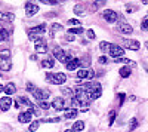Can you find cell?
<instances>
[{
	"label": "cell",
	"instance_id": "obj_1",
	"mask_svg": "<svg viewBox=\"0 0 148 132\" xmlns=\"http://www.w3.org/2000/svg\"><path fill=\"white\" fill-rule=\"evenodd\" d=\"M84 88V91L88 92L90 95V100H98L101 97V94H102V88L99 83H96V82H92V83H86V85H82Z\"/></svg>",
	"mask_w": 148,
	"mask_h": 132
},
{
	"label": "cell",
	"instance_id": "obj_2",
	"mask_svg": "<svg viewBox=\"0 0 148 132\" xmlns=\"http://www.w3.org/2000/svg\"><path fill=\"white\" fill-rule=\"evenodd\" d=\"M53 56L58 59V61H61L62 64H65V65L74 59L71 55H67V54L64 52V49H61L59 46H55V47H53Z\"/></svg>",
	"mask_w": 148,
	"mask_h": 132
},
{
	"label": "cell",
	"instance_id": "obj_3",
	"mask_svg": "<svg viewBox=\"0 0 148 132\" xmlns=\"http://www.w3.org/2000/svg\"><path fill=\"white\" fill-rule=\"evenodd\" d=\"M46 80L51 82V83H55V85H62V83H65V80H67V76H65V73H55V74L47 73Z\"/></svg>",
	"mask_w": 148,
	"mask_h": 132
},
{
	"label": "cell",
	"instance_id": "obj_4",
	"mask_svg": "<svg viewBox=\"0 0 148 132\" xmlns=\"http://www.w3.org/2000/svg\"><path fill=\"white\" fill-rule=\"evenodd\" d=\"M46 31V25L45 24H42V25H37V27H33L28 30V36H30V40H37L39 39V36H42L43 33Z\"/></svg>",
	"mask_w": 148,
	"mask_h": 132
},
{
	"label": "cell",
	"instance_id": "obj_5",
	"mask_svg": "<svg viewBox=\"0 0 148 132\" xmlns=\"http://www.w3.org/2000/svg\"><path fill=\"white\" fill-rule=\"evenodd\" d=\"M102 18H104L107 22L113 24V22H116V21H117L119 15H117V12H114V10H111V9H105V10L102 12Z\"/></svg>",
	"mask_w": 148,
	"mask_h": 132
},
{
	"label": "cell",
	"instance_id": "obj_6",
	"mask_svg": "<svg viewBox=\"0 0 148 132\" xmlns=\"http://www.w3.org/2000/svg\"><path fill=\"white\" fill-rule=\"evenodd\" d=\"M95 77V73L93 70L90 68H79L77 70V79H93Z\"/></svg>",
	"mask_w": 148,
	"mask_h": 132
},
{
	"label": "cell",
	"instance_id": "obj_7",
	"mask_svg": "<svg viewBox=\"0 0 148 132\" xmlns=\"http://www.w3.org/2000/svg\"><path fill=\"white\" fill-rule=\"evenodd\" d=\"M123 45H125V47L129 51H138L141 47V43L138 40H133V39H125L123 40Z\"/></svg>",
	"mask_w": 148,
	"mask_h": 132
},
{
	"label": "cell",
	"instance_id": "obj_8",
	"mask_svg": "<svg viewBox=\"0 0 148 132\" xmlns=\"http://www.w3.org/2000/svg\"><path fill=\"white\" fill-rule=\"evenodd\" d=\"M113 58H121L123 55H125V49H123L121 46H119V45H113L111 46V49H110V52H108Z\"/></svg>",
	"mask_w": 148,
	"mask_h": 132
},
{
	"label": "cell",
	"instance_id": "obj_9",
	"mask_svg": "<svg viewBox=\"0 0 148 132\" xmlns=\"http://www.w3.org/2000/svg\"><path fill=\"white\" fill-rule=\"evenodd\" d=\"M31 94H33V97H34L36 100H39V101H45V100L49 97V91H46V89H39V88H36Z\"/></svg>",
	"mask_w": 148,
	"mask_h": 132
},
{
	"label": "cell",
	"instance_id": "obj_10",
	"mask_svg": "<svg viewBox=\"0 0 148 132\" xmlns=\"http://www.w3.org/2000/svg\"><path fill=\"white\" fill-rule=\"evenodd\" d=\"M52 107H53L55 110H58V111L65 110V100H64L62 97H56V98H53V101H52Z\"/></svg>",
	"mask_w": 148,
	"mask_h": 132
},
{
	"label": "cell",
	"instance_id": "obj_11",
	"mask_svg": "<svg viewBox=\"0 0 148 132\" xmlns=\"http://www.w3.org/2000/svg\"><path fill=\"white\" fill-rule=\"evenodd\" d=\"M10 68H12L10 58H9V56L0 55V70H2V71H9Z\"/></svg>",
	"mask_w": 148,
	"mask_h": 132
},
{
	"label": "cell",
	"instance_id": "obj_12",
	"mask_svg": "<svg viewBox=\"0 0 148 132\" xmlns=\"http://www.w3.org/2000/svg\"><path fill=\"white\" fill-rule=\"evenodd\" d=\"M34 49H36L37 54H46V52H47V46H46L45 40H43V39H37V40H36Z\"/></svg>",
	"mask_w": 148,
	"mask_h": 132
},
{
	"label": "cell",
	"instance_id": "obj_13",
	"mask_svg": "<svg viewBox=\"0 0 148 132\" xmlns=\"http://www.w3.org/2000/svg\"><path fill=\"white\" fill-rule=\"evenodd\" d=\"M12 105V98L10 97H3L0 100V110L2 111H8Z\"/></svg>",
	"mask_w": 148,
	"mask_h": 132
},
{
	"label": "cell",
	"instance_id": "obj_14",
	"mask_svg": "<svg viewBox=\"0 0 148 132\" xmlns=\"http://www.w3.org/2000/svg\"><path fill=\"white\" fill-rule=\"evenodd\" d=\"M37 12H39V6L37 5H34V3H27L25 5V14H27V16H33V15H36Z\"/></svg>",
	"mask_w": 148,
	"mask_h": 132
},
{
	"label": "cell",
	"instance_id": "obj_15",
	"mask_svg": "<svg viewBox=\"0 0 148 132\" xmlns=\"http://www.w3.org/2000/svg\"><path fill=\"white\" fill-rule=\"evenodd\" d=\"M31 117H33V111H24V113H19V116H18V120L21 122V123H28L30 120H31Z\"/></svg>",
	"mask_w": 148,
	"mask_h": 132
},
{
	"label": "cell",
	"instance_id": "obj_16",
	"mask_svg": "<svg viewBox=\"0 0 148 132\" xmlns=\"http://www.w3.org/2000/svg\"><path fill=\"white\" fill-rule=\"evenodd\" d=\"M119 30H120L123 34H132V33H133V28L129 25L127 22H120V24H119Z\"/></svg>",
	"mask_w": 148,
	"mask_h": 132
},
{
	"label": "cell",
	"instance_id": "obj_17",
	"mask_svg": "<svg viewBox=\"0 0 148 132\" xmlns=\"http://www.w3.org/2000/svg\"><path fill=\"white\" fill-rule=\"evenodd\" d=\"M16 92V86H15V83H12V82H9V83H6L5 85V94L8 95H14Z\"/></svg>",
	"mask_w": 148,
	"mask_h": 132
},
{
	"label": "cell",
	"instance_id": "obj_18",
	"mask_svg": "<svg viewBox=\"0 0 148 132\" xmlns=\"http://www.w3.org/2000/svg\"><path fill=\"white\" fill-rule=\"evenodd\" d=\"M80 65H82V61H80V59H77V58H74L71 63H68V64H67V70H70V71L77 70Z\"/></svg>",
	"mask_w": 148,
	"mask_h": 132
},
{
	"label": "cell",
	"instance_id": "obj_19",
	"mask_svg": "<svg viewBox=\"0 0 148 132\" xmlns=\"http://www.w3.org/2000/svg\"><path fill=\"white\" fill-rule=\"evenodd\" d=\"M15 19L14 14H5V12H0V21H5V22H12Z\"/></svg>",
	"mask_w": 148,
	"mask_h": 132
},
{
	"label": "cell",
	"instance_id": "obj_20",
	"mask_svg": "<svg viewBox=\"0 0 148 132\" xmlns=\"http://www.w3.org/2000/svg\"><path fill=\"white\" fill-rule=\"evenodd\" d=\"M61 94H62L64 97H67V98H71V100L76 97V95H74V92H73L70 88H65V86H61Z\"/></svg>",
	"mask_w": 148,
	"mask_h": 132
},
{
	"label": "cell",
	"instance_id": "obj_21",
	"mask_svg": "<svg viewBox=\"0 0 148 132\" xmlns=\"http://www.w3.org/2000/svg\"><path fill=\"white\" fill-rule=\"evenodd\" d=\"M8 37H9V33H8V30L0 24V42H5V40H8Z\"/></svg>",
	"mask_w": 148,
	"mask_h": 132
},
{
	"label": "cell",
	"instance_id": "obj_22",
	"mask_svg": "<svg viewBox=\"0 0 148 132\" xmlns=\"http://www.w3.org/2000/svg\"><path fill=\"white\" fill-rule=\"evenodd\" d=\"M83 129H84V123L82 120H77V122L73 123V131L74 132H82Z\"/></svg>",
	"mask_w": 148,
	"mask_h": 132
},
{
	"label": "cell",
	"instance_id": "obj_23",
	"mask_svg": "<svg viewBox=\"0 0 148 132\" xmlns=\"http://www.w3.org/2000/svg\"><path fill=\"white\" fill-rule=\"evenodd\" d=\"M111 43H108V42H101L99 43V49H101V52H110V49H111Z\"/></svg>",
	"mask_w": 148,
	"mask_h": 132
},
{
	"label": "cell",
	"instance_id": "obj_24",
	"mask_svg": "<svg viewBox=\"0 0 148 132\" xmlns=\"http://www.w3.org/2000/svg\"><path fill=\"white\" fill-rule=\"evenodd\" d=\"M53 59H51V58H47V59H43L42 61V67L43 68H52L53 67Z\"/></svg>",
	"mask_w": 148,
	"mask_h": 132
},
{
	"label": "cell",
	"instance_id": "obj_25",
	"mask_svg": "<svg viewBox=\"0 0 148 132\" xmlns=\"http://www.w3.org/2000/svg\"><path fill=\"white\" fill-rule=\"evenodd\" d=\"M40 120H34V122H31L30 123V128H28V132H36L37 129H39V126H40Z\"/></svg>",
	"mask_w": 148,
	"mask_h": 132
},
{
	"label": "cell",
	"instance_id": "obj_26",
	"mask_svg": "<svg viewBox=\"0 0 148 132\" xmlns=\"http://www.w3.org/2000/svg\"><path fill=\"white\" fill-rule=\"evenodd\" d=\"M119 73H120L121 77H129V76H130V68H129V67H121V68L119 70Z\"/></svg>",
	"mask_w": 148,
	"mask_h": 132
},
{
	"label": "cell",
	"instance_id": "obj_27",
	"mask_svg": "<svg viewBox=\"0 0 148 132\" xmlns=\"http://www.w3.org/2000/svg\"><path fill=\"white\" fill-rule=\"evenodd\" d=\"M64 117H65V119H74V117H77V110H74V109H70L68 111H65Z\"/></svg>",
	"mask_w": 148,
	"mask_h": 132
},
{
	"label": "cell",
	"instance_id": "obj_28",
	"mask_svg": "<svg viewBox=\"0 0 148 132\" xmlns=\"http://www.w3.org/2000/svg\"><path fill=\"white\" fill-rule=\"evenodd\" d=\"M40 122H43V123H58L59 117H47V119H42Z\"/></svg>",
	"mask_w": 148,
	"mask_h": 132
},
{
	"label": "cell",
	"instance_id": "obj_29",
	"mask_svg": "<svg viewBox=\"0 0 148 132\" xmlns=\"http://www.w3.org/2000/svg\"><path fill=\"white\" fill-rule=\"evenodd\" d=\"M74 12H76V15H84L83 5H76V6H74Z\"/></svg>",
	"mask_w": 148,
	"mask_h": 132
},
{
	"label": "cell",
	"instance_id": "obj_30",
	"mask_svg": "<svg viewBox=\"0 0 148 132\" xmlns=\"http://www.w3.org/2000/svg\"><path fill=\"white\" fill-rule=\"evenodd\" d=\"M68 33L70 34H82L83 33V28L82 27H73V28L68 30Z\"/></svg>",
	"mask_w": 148,
	"mask_h": 132
},
{
	"label": "cell",
	"instance_id": "obj_31",
	"mask_svg": "<svg viewBox=\"0 0 148 132\" xmlns=\"http://www.w3.org/2000/svg\"><path fill=\"white\" fill-rule=\"evenodd\" d=\"M141 28L144 31H148V15L142 18V22H141Z\"/></svg>",
	"mask_w": 148,
	"mask_h": 132
},
{
	"label": "cell",
	"instance_id": "obj_32",
	"mask_svg": "<svg viewBox=\"0 0 148 132\" xmlns=\"http://www.w3.org/2000/svg\"><path fill=\"white\" fill-rule=\"evenodd\" d=\"M135 128H138V120L136 119H130V125H129V131H133Z\"/></svg>",
	"mask_w": 148,
	"mask_h": 132
},
{
	"label": "cell",
	"instance_id": "obj_33",
	"mask_svg": "<svg viewBox=\"0 0 148 132\" xmlns=\"http://www.w3.org/2000/svg\"><path fill=\"white\" fill-rule=\"evenodd\" d=\"M52 104H47L46 101H40L39 102V109H43V110H49V107H51Z\"/></svg>",
	"mask_w": 148,
	"mask_h": 132
},
{
	"label": "cell",
	"instance_id": "obj_34",
	"mask_svg": "<svg viewBox=\"0 0 148 132\" xmlns=\"http://www.w3.org/2000/svg\"><path fill=\"white\" fill-rule=\"evenodd\" d=\"M58 30H62V25H61L59 22H55L53 25H52V36H53L55 31H58Z\"/></svg>",
	"mask_w": 148,
	"mask_h": 132
},
{
	"label": "cell",
	"instance_id": "obj_35",
	"mask_svg": "<svg viewBox=\"0 0 148 132\" xmlns=\"http://www.w3.org/2000/svg\"><path fill=\"white\" fill-rule=\"evenodd\" d=\"M68 25H77V27H80L82 25V22L79 21V19H68Z\"/></svg>",
	"mask_w": 148,
	"mask_h": 132
},
{
	"label": "cell",
	"instance_id": "obj_36",
	"mask_svg": "<svg viewBox=\"0 0 148 132\" xmlns=\"http://www.w3.org/2000/svg\"><path fill=\"white\" fill-rule=\"evenodd\" d=\"M86 34H88V37H89L90 40L95 39V31H93V30H88V31H86Z\"/></svg>",
	"mask_w": 148,
	"mask_h": 132
},
{
	"label": "cell",
	"instance_id": "obj_37",
	"mask_svg": "<svg viewBox=\"0 0 148 132\" xmlns=\"http://www.w3.org/2000/svg\"><path fill=\"white\" fill-rule=\"evenodd\" d=\"M98 61H99V64H107V63H108V58H107V56H99V59H98Z\"/></svg>",
	"mask_w": 148,
	"mask_h": 132
},
{
	"label": "cell",
	"instance_id": "obj_38",
	"mask_svg": "<svg viewBox=\"0 0 148 132\" xmlns=\"http://www.w3.org/2000/svg\"><path fill=\"white\" fill-rule=\"evenodd\" d=\"M36 89V86L33 85V83H27V91H30V92H33Z\"/></svg>",
	"mask_w": 148,
	"mask_h": 132
},
{
	"label": "cell",
	"instance_id": "obj_39",
	"mask_svg": "<svg viewBox=\"0 0 148 132\" xmlns=\"http://www.w3.org/2000/svg\"><path fill=\"white\" fill-rule=\"evenodd\" d=\"M119 98H120V104H123V101L126 100V95L125 94H119Z\"/></svg>",
	"mask_w": 148,
	"mask_h": 132
},
{
	"label": "cell",
	"instance_id": "obj_40",
	"mask_svg": "<svg viewBox=\"0 0 148 132\" xmlns=\"http://www.w3.org/2000/svg\"><path fill=\"white\" fill-rule=\"evenodd\" d=\"M114 117H116V113L113 111V113H111V117H110V125H113V122H114Z\"/></svg>",
	"mask_w": 148,
	"mask_h": 132
},
{
	"label": "cell",
	"instance_id": "obj_41",
	"mask_svg": "<svg viewBox=\"0 0 148 132\" xmlns=\"http://www.w3.org/2000/svg\"><path fill=\"white\" fill-rule=\"evenodd\" d=\"M67 40H68V42H73V40H74V37H73L71 34H68V36H67Z\"/></svg>",
	"mask_w": 148,
	"mask_h": 132
},
{
	"label": "cell",
	"instance_id": "obj_42",
	"mask_svg": "<svg viewBox=\"0 0 148 132\" xmlns=\"http://www.w3.org/2000/svg\"><path fill=\"white\" fill-rule=\"evenodd\" d=\"M0 92H5V86L3 85H0Z\"/></svg>",
	"mask_w": 148,
	"mask_h": 132
},
{
	"label": "cell",
	"instance_id": "obj_43",
	"mask_svg": "<svg viewBox=\"0 0 148 132\" xmlns=\"http://www.w3.org/2000/svg\"><path fill=\"white\" fill-rule=\"evenodd\" d=\"M64 132H74V131H73V129H65Z\"/></svg>",
	"mask_w": 148,
	"mask_h": 132
},
{
	"label": "cell",
	"instance_id": "obj_44",
	"mask_svg": "<svg viewBox=\"0 0 148 132\" xmlns=\"http://www.w3.org/2000/svg\"><path fill=\"white\" fill-rule=\"evenodd\" d=\"M145 47H147V49H148V42H145Z\"/></svg>",
	"mask_w": 148,
	"mask_h": 132
}]
</instances>
